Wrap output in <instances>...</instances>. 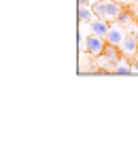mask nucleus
Masks as SVG:
<instances>
[{"instance_id": "6", "label": "nucleus", "mask_w": 138, "mask_h": 149, "mask_svg": "<svg viewBox=\"0 0 138 149\" xmlns=\"http://www.w3.org/2000/svg\"><path fill=\"white\" fill-rule=\"evenodd\" d=\"M96 19V13L92 6H79V22L81 24H92Z\"/></svg>"}, {"instance_id": "7", "label": "nucleus", "mask_w": 138, "mask_h": 149, "mask_svg": "<svg viewBox=\"0 0 138 149\" xmlns=\"http://www.w3.org/2000/svg\"><path fill=\"white\" fill-rule=\"evenodd\" d=\"M115 22L119 26H123V28H128V26H132V13H130V11H121Z\"/></svg>"}, {"instance_id": "5", "label": "nucleus", "mask_w": 138, "mask_h": 149, "mask_svg": "<svg viewBox=\"0 0 138 149\" xmlns=\"http://www.w3.org/2000/svg\"><path fill=\"white\" fill-rule=\"evenodd\" d=\"M110 26L106 24V19H100V17H96L92 24H89V32L92 34H100V36H106V32H108Z\"/></svg>"}, {"instance_id": "9", "label": "nucleus", "mask_w": 138, "mask_h": 149, "mask_svg": "<svg viewBox=\"0 0 138 149\" xmlns=\"http://www.w3.org/2000/svg\"><path fill=\"white\" fill-rule=\"evenodd\" d=\"M94 0H79V6H89Z\"/></svg>"}, {"instance_id": "4", "label": "nucleus", "mask_w": 138, "mask_h": 149, "mask_svg": "<svg viewBox=\"0 0 138 149\" xmlns=\"http://www.w3.org/2000/svg\"><path fill=\"white\" fill-rule=\"evenodd\" d=\"M128 34L123 32V26H110L108 28V32H106V43H110V45H115V47H121V43H123V38H126Z\"/></svg>"}, {"instance_id": "1", "label": "nucleus", "mask_w": 138, "mask_h": 149, "mask_svg": "<svg viewBox=\"0 0 138 149\" xmlns=\"http://www.w3.org/2000/svg\"><path fill=\"white\" fill-rule=\"evenodd\" d=\"M92 9L96 13V17H100V19H115L119 17V13L123 11L121 9V4H119V0H106V2H98V0H94L92 2Z\"/></svg>"}, {"instance_id": "2", "label": "nucleus", "mask_w": 138, "mask_h": 149, "mask_svg": "<svg viewBox=\"0 0 138 149\" xmlns=\"http://www.w3.org/2000/svg\"><path fill=\"white\" fill-rule=\"evenodd\" d=\"M106 47V36H100V34H89L85 38H81V49L89 53V56H102Z\"/></svg>"}, {"instance_id": "8", "label": "nucleus", "mask_w": 138, "mask_h": 149, "mask_svg": "<svg viewBox=\"0 0 138 149\" xmlns=\"http://www.w3.org/2000/svg\"><path fill=\"white\" fill-rule=\"evenodd\" d=\"M113 72H117V74H130V72H132V66L126 64V62H119V64L115 66Z\"/></svg>"}, {"instance_id": "3", "label": "nucleus", "mask_w": 138, "mask_h": 149, "mask_svg": "<svg viewBox=\"0 0 138 149\" xmlns=\"http://www.w3.org/2000/svg\"><path fill=\"white\" fill-rule=\"evenodd\" d=\"M121 53L126 58H132L138 53V34L136 32H132V34H128L126 38H123V43H121Z\"/></svg>"}, {"instance_id": "11", "label": "nucleus", "mask_w": 138, "mask_h": 149, "mask_svg": "<svg viewBox=\"0 0 138 149\" xmlns=\"http://www.w3.org/2000/svg\"><path fill=\"white\" fill-rule=\"evenodd\" d=\"M119 2H128V0H119Z\"/></svg>"}, {"instance_id": "10", "label": "nucleus", "mask_w": 138, "mask_h": 149, "mask_svg": "<svg viewBox=\"0 0 138 149\" xmlns=\"http://www.w3.org/2000/svg\"><path fill=\"white\" fill-rule=\"evenodd\" d=\"M98 2H106V0H98Z\"/></svg>"}]
</instances>
